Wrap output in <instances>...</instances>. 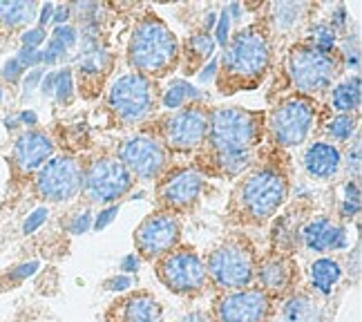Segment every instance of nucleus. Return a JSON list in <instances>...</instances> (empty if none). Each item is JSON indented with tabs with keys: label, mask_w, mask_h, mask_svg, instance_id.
Returning a JSON list of instances; mask_svg holds the SVG:
<instances>
[{
	"label": "nucleus",
	"mask_w": 362,
	"mask_h": 322,
	"mask_svg": "<svg viewBox=\"0 0 362 322\" xmlns=\"http://www.w3.org/2000/svg\"><path fill=\"white\" fill-rule=\"evenodd\" d=\"M273 59L271 38L262 25H248L230 36L219 59L217 86L221 94H235L238 90L255 88L267 76Z\"/></svg>",
	"instance_id": "f257e3e1"
},
{
	"label": "nucleus",
	"mask_w": 362,
	"mask_h": 322,
	"mask_svg": "<svg viewBox=\"0 0 362 322\" xmlns=\"http://www.w3.org/2000/svg\"><path fill=\"white\" fill-rule=\"evenodd\" d=\"M181 47L175 32L155 13L134 25L128 40V63L136 74L148 79L165 76L177 67Z\"/></svg>",
	"instance_id": "f03ea898"
},
{
	"label": "nucleus",
	"mask_w": 362,
	"mask_h": 322,
	"mask_svg": "<svg viewBox=\"0 0 362 322\" xmlns=\"http://www.w3.org/2000/svg\"><path fill=\"white\" fill-rule=\"evenodd\" d=\"M262 115L244 108H215L208 112V134L206 142L213 155H235L248 152L262 137Z\"/></svg>",
	"instance_id": "7ed1b4c3"
},
{
	"label": "nucleus",
	"mask_w": 362,
	"mask_h": 322,
	"mask_svg": "<svg viewBox=\"0 0 362 322\" xmlns=\"http://www.w3.org/2000/svg\"><path fill=\"white\" fill-rule=\"evenodd\" d=\"M286 200L288 181L277 168H257L242 181L235 195L240 215L250 224L269 222Z\"/></svg>",
	"instance_id": "20e7f679"
},
{
	"label": "nucleus",
	"mask_w": 362,
	"mask_h": 322,
	"mask_svg": "<svg viewBox=\"0 0 362 322\" xmlns=\"http://www.w3.org/2000/svg\"><path fill=\"white\" fill-rule=\"evenodd\" d=\"M255 267L253 246L242 237H233L208 255L206 275L221 291H240L253 284Z\"/></svg>",
	"instance_id": "39448f33"
},
{
	"label": "nucleus",
	"mask_w": 362,
	"mask_h": 322,
	"mask_svg": "<svg viewBox=\"0 0 362 322\" xmlns=\"http://www.w3.org/2000/svg\"><path fill=\"white\" fill-rule=\"evenodd\" d=\"M286 72L291 83L302 96H317L333 88L340 72V63L336 56H329L313 50L311 45H293L286 56Z\"/></svg>",
	"instance_id": "423d86ee"
},
{
	"label": "nucleus",
	"mask_w": 362,
	"mask_h": 322,
	"mask_svg": "<svg viewBox=\"0 0 362 322\" xmlns=\"http://www.w3.org/2000/svg\"><path fill=\"white\" fill-rule=\"evenodd\" d=\"M107 108L123 125L144 123L157 108L155 81L136 72L119 76L107 90Z\"/></svg>",
	"instance_id": "0eeeda50"
},
{
	"label": "nucleus",
	"mask_w": 362,
	"mask_h": 322,
	"mask_svg": "<svg viewBox=\"0 0 362 322\" xmlns=\"http://www.w3.org/2000/svg\"><path fill=\"white\" fill-rule=\"evenodd\" d=\"M317 119V105L313 99L293 94L280 101L269 115V130L273 142L282 148H296L306 142Z\"/></svg>",
	"instance_id": "6e6552de"
},
{
	"label": "nucleus",
	"mask_w": 362,
	"mask_h": 322,
	"mask_svg": "<svg viewBox=\"0 0 362 322\" xmlns=\"http://www.w3.org/2000/svg\"><path fill=\"white\" fill-rule=\"evenodd\" d=\"M134 186V177L117 157H96L83 168V188L90 204L110 206L123 200Z\"/></svg>",
	"instance_id": "1a4fd4ad"
},
{
	"label": "nucleus",
	"mask_w": 362,
	"mask_h": 322,
	"mask_svg": "<svg viewBox=\"0 0 362 322\" xmlns=\"http://www.w3.org/2000/svg\"><path fill=\"white\" fill-rule=\"evenodd\" d=\"M34 188L38 197L49 204L76 200L83 188V166L69 155H54L40 171H36Z\"/></svg>",
	"instance_id": "9d476101"
},
{
	"label": "nucleus",
	"mask_w": 362,
	"mask_h": 322,
	"mask_svg": "<svg viewBox=\"0 0 362 322\" xmlns=\"http://www.w3.org/2000/svg\"><path fill=\"white\" fill-rule=\"evenodd\" d=\"M157 275L165 289L179 296L202 293L208 287L206 262L192 248H173L157 264Z\"/></svg>",
	"instance_id": "9b49d317"
},
{
	"label": "nucleus",
	"mask_w": 362,
	"mask_h": 322,
	"mask_svg": "<svg viewBox=\"0 0 362 322\" xmlns=\"http://www.w3.org/2000/svg\"><path fill=\"white\" fill-rule=\"evenodd\" d=\"M117 159L128 168L132 177L141 181H155L168 166V150L157 137L132 134L121 142Z\"/></svg>",
	"instance_id": "f8f14e48"
},
{
	"label": "nucleus",
	"mask_w": 362,
	"mask_h": 322,
	"mask_svg": "<svg viewBox=\"0 0 362 322\" xmlns=\"http://www.w3.org/2000/svg\"><path fill=\"white\" fill-rule=\"evenodd\" d=\"M206 134L208 110L202 103H190L161 121V144L165 150L190 152L206 142Z\"/></svg>",
	"instance_id": "ddd939ff"
},
{
	"label": "nucleus",
	"mask_w": 362,
	"mask_h": 322,
	"mask_svg": "<svg viewBox=\"0 0 362 322\" xmlns=\"http://www.w3.org/2000/svg\"><path fill=\"white\" fill-rule=\"evenodd\" d=\"M181 226L173 211H159L148 215L134 231V244L139 258L161 260L179 244Z\"/></svg>",
	"instance_id": "4468645a"
},
{
	"label": "nucleus",
	"mask_w": 362,
	"mask_h": 322,
	"mask_svg": "<svg viewBox=\"0 0 362 322\" xmlns=\"http://www.w3.org/2000/svg\"><path fill=\"white\" fill-rule=\"evenodd\" d=\"M271 314V298L262 289H240L221 296L215 304L217 322H264Z\"/></svg>",
	"instance_id": "2eb2a0df"
},
{
	"label": "nucleus",
	"mask_w": 362,
	"mask_h": 322,
	"mask_svg": "<svg viewBox=\"0 0 362 322\" xmlns=\"http://www.w3.org/2000/svg\"><path fill=\"white\" fill-rule=\"evenodd\" d=\"M204 186L206 179L194 168H177V171L165 175L159 184V202L170 211L188 208L199 200Z\"/></svg>",
	"instance_id": "dca6fc26"
},
{
	"label": "nucleus",
	"mask_w": 362,
	"mask_h": 322,
	"mask_svg": "<svg viewBox=\"0 0 362 322\" xmlns=\"http://www.w3.org/2000/svg\"><path fill=\"white\" fill-rule=\"evenodd\" d=\"M300 242L311 253H329V251H346L349 248V233L342 224L333 222L329 215H317L306 222L298 233Z\"/></svg>",
	"instance_id": "f3484780"
},
{
	"label": "nucleus",
	"mask_w": 362,
	"mask_h": 322,
	"mask_svg": "<svg viewBox=\"0 0 362 322\" xmlns=\"http://www.w3.org/2000/svg\"><path fill=\"white\" fill-rule=\"evenodd\" d=\"M54 157V142L52 137L43 130H25L11 146V159L23 173H36L40 171L49 159Z\"/></svg>",
	"instance_id": "a211bd4d"
},
{
	"label": "nucleus",
	"mask_w": 362,
	"mask_h": 322,
	"mask_svg": "<svg viewBox=\"0 0 362 322\" xmlns=\"http://www.w3.org/2000/svg\"><path fill=\"white\" fill-rule=\"evenodd\" d=\"M255 277L262 287V291L267 296H280V293H286L296 282V267L293 260L275 253L267 260L259 262V267H255Z\"/></svg>",
	"instance_id": "6ab92c4d"
},
{
	"label": "nucleus",
	"mask_w": 362,
	"mask_h": 322,
	"mask_svg": "<svg viewBox=\"0 0 362 322\" xmlns=\"http://www.w3.org/2000/svg\"><path fill=\"white\" fill-rule=\"evenodd\" d=\"M163 306L152 293H134L112 304L107 314L110 322H161Z\"/></svg>",
	"instance_id": "aec40b11"
},
{
	"label": "nucleus",
	"mask_w": 362,
	"mask_h": 322,
	"mask_svg": "<svg viewBox=\"0 0 362 322\" xmlns=\"http://www.w3.org/2000/svg\"><path fill=\"white\" fill-rule=\"evenodd\" d=\"M302 168L311 179L329 181L333 179L342 168V152L331 142H313L304 150Z\"/></svg>",
	"instance_id": "412c9836"
},
{
	"label": "nucleus",
	"mask_w": 362,
	"mask_h": 322,
	"mask_svg": "<svg viewBox=\"0 0 362 322\" xmlns=\"http://www.w3.org/2000/svg\"><path fill=\"white\" fill-rule=\"evenodd\" d=\"M110 63H112V56H110V52L103 45L90 52H78L76 76L81 81V88H92V90L99 88L107 74Z\"/></svg>",
	"instance_id": "4be33fe9"
},
{
	"label": "nucleus",
	"mask_w": 362,
	"mask_h": 322,
	"mask_svg": "<svg viewBox=\"0 0 362 322\" xmlns=\"http://www.w3.org/2000/svg\"><path fill=\"white\" fill-rule=\"evenodd\" d=\"M342 275H344V269L336 258H317L309 267L311 289L315 291V296H322V298L331 296L333 289L340 284Z\"/></svg>",
	"instance_id": "5701e85b"
},
{
	"label": "nucleus",
	"mask_w": 362,
	"mask_h": 322,
	"mask_svg": "<svg viewBox=\"0 0 362 322\" xmlns=\"http://www.w3.org/2000/svg\"><path fill=\"white\" fill-rule=\"evenodd\" d=\"M282 322H325V306L311 293H296L282 306Z\"/></svg>",
	"instance_id": "b1692460"
},
{
	"label": "nucleus",
	"mask_w": 362,
	"mask_h": 322,
	"mask_svg": "<svg viewBox=\"0 0 362 322\" xmlns=\"http://www.w3.org/2000/svg\"><path fill=\"white\" fill-rule=\"evenodd\" d=\"M362 101V81L360 74L346 76L331 88V108L338 115H354L360 110Z\"/></svg>",
	"instance_id": "393cba45"
},
{
	"label": "nucleus",
	"mask_w": 362,
	"mask_h": 322,
	"mask_svg": "<svg viewBox=\"0 0 362 322\" xmlns=\"http://www.w3.org/2000/svg\"><path fill=\"white\" fill-rule=\"evenodd\" d=\"M38 16V3L34 0H0V25L7 30L25 27Z\"/></svg>",
	"instance_id": "a878e982"
},
{
	"label": "nucleus",
	"mask_w": 362,
	"mask_h": 322,
	"mask_svg": "<svg viewBox=\"0 0 362 322\" xmlns=\"http://www.w3.org/2000/svg\"><path fill=\"white\" fill-rule=\"evenodd\" d=\"M206 99L204 92L199 88H194L190 81L186 79H173L170 86L165 88L163 96H161V105L165 110H181L190 103H202Z\"/></svg>",
	"instance_id": "bb28decb"
},
{
	"label": "nucleus",
	"mask_w": 362,
	"mask_h": 322,
	"mask_svg": "<svg viewBox=\"0 0 362 322\" xmlns=\"http://www.w3.org/2000/svg\"><path fill=\"white\" fill-rule=\"evenodd\" d=\"M306 9L309 7L304 3H273L269 7V23L277 32H288L300 25Z\"/></svg>",
	"instance_id": "cd10ccee"
},
{
	"label": "nucleus",
	"mask_w": 362,
	"mask_h": 322,
	"mask_svg": "<svg viewBox=\"0 0 362 322\" xmlns=\"http://www.w3.org/2000/svg\"><path fill=\"white\" fill-rule=\"evenodd\" d=\"M215 50H217V43L208 32L202 30V32L190 34L186 40V56H192V63L188 67V72H194V69H197V63L204 65L206 61H211Z\"/></svg>",
	"instance_id": "c85d7f7f"
},
{
	"label": "nucleus",
	"mask_w": 362,
	"mask_h": 322,
	"mask_svg": "<svg viewBox=\"0 0 362 322\" xmlns=\"http://www.w3.org/2000/svg\"><path fill=\"white\" fill-rule=\"evenodd\" d=\"M306 45H311L313 50L322 52L333 56L338 47V34L331 30V25L320 21V23H311L309 25V32H306Z\"/></svg>",
	"instance_id": "c756f323"
},
{
	"label": "nucleus",
	"mask_w": 362,
	"mask_h": 322,
	"mask_svg": "<svg viewBox=\"0 0 362 322\" xmlns=\"http://www.w3.org/2000/svg\"><path fill=\"white\" fill-rule=\"evenodd\" d=\"M327 137L333 142L346 144L358 134V119L354 115H336L327 123Z\"/></svg>",
	"instance_id": "7c9ffc66"
},
{
	"label": "nucleus",
	"mask_w": 362,
	"mask_h": 322,
	"mask_svg": "<svg viewBox=\"0 0 362 322\" xmlns=\"http://www.w3.org/2000/svg\"><path fill=\"white\" fill-rule=\"evenodd\" d=\"M52 96L61 105L74 99V69L72 67L54 69V94Z\"/></svg>",
	"instance_id": "2f4dec72"
},
{
	"label": "nucleus",
	"mask_w": 362,
	"mask_h": 322,
	"mask_svg": "<svg viewBox=\"0 0 362 322\" xmlns=\"http://www.w3.org/2000/svg\"><path fill=\"white\" fill-rule=\"evenodd\" d=\"M340 59L344 63L346 69H354L358 72L360 69V40L358 34H346L342 45H340Z\"/></svg>",
	"instance_id": "473e14b6"
},
{
	"label": "nucleus",
	"mask_w": 362,
	"mask_h": 322,
	"mask_svg": "<svg viewBox=\"0 0 362 322\" xmlns=\"http://www.w3.org/2000/svg\"><path fill=\"white\" fill-rule=\"evenodd\" d=\"M92 219H94V213L90 211V208H81L78 213H74L72 217H69L65 229L69 235H86L88 231H92Z\"/></svg>",
	"instance_id": "72a5a7b5"
},
{
	"label": "nucleus",
	"mask_w": 362,
	"mask_h": 322,
	"mask_svg": "<svg viewBox=\"0 0 362 322\" xmlns=\"http://www.w3.org/2000/svg\"><path fill=\"white\" fill-rule=\"evenodd\" d=\"M38 271H40V262L38 260H27V262L16 264V267H11L5 277L9 280V282L18 284V282H25V280L34 277Z\"/></svg>",
	"instance_id": "f704fd0d"
},
{
	"label": "nucleus",
	"mask_w": 362,
	"mask_h": 322,
	"mask_svg": "<svg viewBox=\"0 0 362 322\" xmlns=\"http://www.w3.org/2000/svg\"><path fill=\"white\" fill-rule=\"evenodd\" d=\"M230 25H233V21H230L228 11L224 7L217 13V23H215V30H213L215 32L213 38H215L217 47H226L228 45V40H230Z\"/></svg>",
	"instance_id": "c9c22d12"
},
{
	"label": "nucleus",
	"mask_w": 362,
	"mask_h": 322,
	"mask_svg": "<svg viewBox=\"0 0 362 322\" xmlns=\"http://www.w3.org/2000/svg\"><path fill=\"white\" fill-rule=\"evenodd\" d=\"M47 219H49V208H47V206H38V208H34V211L25 217L23 226H21L23 235H34Z\"/></svg>",
	"instance_id": "e433bc0d"
},
{
	"label": "nucleus",
	"mask_w": 362,
	"mask_h": 322,
	"mask_svg": "<svg viewBox=\"0 0 362 322\" xmlns=\"http://www.w3.org/2000/svg\"><path fill=\"white\" fill-rule=\"evenodd\" d=\"M342 163L346 168V173H349L354 179L360 177V163H362V159H360V134H356V142L349 148H346L344 157H342Z\"/></svg>",
	"instance_id": "4c0bfd02"
},
{
	"label": "nucleus",
	"mask_w": 362,
	"mask_h": 322,
	"mask_svg": "<svg viewBox=\"0 0 362 322\" xmlns=\"http://www.w3.org/2000/svg\"><path fill=\"white\" fill-rule=\"evenodd\" d=\"M52 38H57L59 43H63L67 47V52L76 47L78 45V27H74L72 23H67V25H61V27H54V32H52Z\"/></svg>",
	"instance_id": "58836bf2"
},
{
	"label": "nucleus",
	"mask_w": 362,
	"mask_h": 322,
	"mask_svg": "<svg viewBox=\"0 0 362 322\" xmlns=\"http://www.w3.org/2000/svg\"><path fill=\"white\" fill-rule=\"evenodd\" d=\"M47 43V30L43 27H27L21 34V47H32V50H40V45Z\"/></svg>",
	"instance_id": "ea45409f"
},
{
	"label": "nucleus",
	"mask_w": 362,
	"mask_h": 322,
	"mask_svg": "<svg viewBox=\"0 0 362 322\" xmlns=\"http://www.w3.org/2000/svg\"><path fill=\"white\" fill-rule=\"evenodd\" d=\"M119 211H121V206H119V204H110V206L101 208V211L96 213L94 219H92V231H96V233L105 231V229L110 226V224H112V222L117 219Z\"/></svg>",
	"instance_id": "a19ab883"
},
{
	"label": "nucleus",
	"mask_w": 362,
	"mask_h": 322,
	"mask_svg": "<svg viewBox=\"0 0 362 322\" xmlns=\"http://www.w3.org/2000/svg\"><path fill=\"white\" fill-rule=\"evenodd\" d=\"M23 69H34V67H43V50H32V47H21L18 54L13 56Z\"/></svg>",
	"instance_id": "79ce46f5"
},
{
	"label": "nucleus",
	"mask_w": 362,
	"mask_h": 322,
	"mask_svg": "<svg viewBox=\"0 0 362 322\" xmlns=\"http://www.w3.org/2000/svg\"><path fill=\"white\" fill-rule=\"evenodd\" d=\"M47 69L45 67H34V69H27V74L23 76V99H27L30 94H34L43 81Z\"/></svg>",
	"instance_id": "37998d69"
},
{
	"label": "nucleus",
	"mask_w": 362,
	"mask_h": 322,
	"mask_svg": "<svg viewBox=\"0 0 362 322\" xmlns=\"http://www.w3.org/2000/svg\"><path fill=\"white\" fill-rule=\"evenodd\" d=\"M134 287V277L132 275H125V273H117V275H110L105 282H103V289L110 291V293H125Z\"/></svg>",
	"instance_id": "c03bdc74"
},
{
	"label": "nucleus",
	"mask_w": 362,
	"mask_h": 322,
	"mask_svg": "<svg viewBox=\"0 0 362 322\" xmlns=\"http://www.w3.org/2000/svg\"><path fill=\"white\" fill-rule=\"evenodd\" d=\"M329 25H331V30L336 32V34L346 32V27H349V11H346L344 5H336V7L331 9V21H329Z\"/></svg>",
	"instance_id": "a18cd8bd"
},
{
	"label": "nucleus",
	"mask_w": 362,
	"mask_h": 322,
	"mask_svg": "<svg viewBox=\"0 0 362 322\" xmlns=\"http://www.w3.org/2000/svg\"><path fill=\"white\" fill-rule=\"evenodd\" d=\"M0 76H3L7 83H18L23 76H25V69L21 67V63L13 59H7L5 63H3V67H0Z\"/></svg>",
	"instance_id": "49530a36"
},
{
	"label": "nucleus",
	"mask_w": 362,
	"mask_h": 322,
	"mask_svg": "<svg viewBox=\"0 0 362 322\" xmlns=\"http://www.w3.org/2000/svg\"><path fill=\"white\" fill-rule=\"evenodd\" d=\"M219 74V59L217 56H213L211 61H206L202 67H199V72H197V81L199 83H213Z\"/></svg>",
	"instance_id": "de8ad7c7"
},
{
	"label": "nucleus",
	"mask_w": 362,
	"mask_h": 322,
	"mask_svg": "<svg viewBox=\"0 0 362 322\" xmlns=\"http://www.w3.org/2000/svg\"><path fill=\"white\" fill-rule=\"evenodd\" d=\"M139 269H141V258H139L136 253H128L123 255L121 262H119V271L125 273V275H134Z\"/></svg>",
	"instance_id": "09e8293b"
},
{
	"label": "nucleus",
	"mask_w": 362,
	"mask_h": 322,
	"mask_svg": "<svg viewBox=\"0 0 362 322\" xmlns=\"http://www.w3.org/2000/svg\"><path fill=\"white\" fill-rule=\"evenodd\" d=\"M16 119L21 123V128H27V130H34L36 125H38V115H36V110L32 108H23L16 112Z\"/></svg>",
	"instance_id": "8fccbe9b"
},
{
	"label": "nucleus",
	"mask_w": 362,
	"mask_h": 322,
	"mask_svg": "<svg viewBox=\"0 0 362 322\" xmlns=\"http://www.w3.org/2000/svg\"><path fill=\"white\" fill-rule=\"evenodd\" d=\"M69 21H72V7H69V5H54L52 25L61 27V25H67Z\"/></svg>",
	"instance_id": "3c124183"
},
{
	"label": "nucleus",
	"mask_w": 362,
	"mask_h": 322,
	"mask_svg": "<svg viewBox=\"0 0 362 322\" xmlns=\"http://www.w3.org/2000/svg\"><path fill=\"white\" fill-rule=\"evenodd\" d=\"M342 195H344L342 200L360 204L362 192H360V184H358V179H349V181H344V186H342Z\"/></svg>",
	"instance_id": "603ef678"
},
{
	"label": "nucleus",
	"mask_w": 362,
	"mask_h": 322,
	"mask_svg": "<svg viewBox=\"0 0 362 322\" xmlns=\"http://www.w3.org/2000/svg\"><path fill=\"white\" fill-rule=\"evenodd\" d=\"M338 215H340L342 219H356V217L360 215V204L342 200V202L338 204Z\"/></svg>",
	"instance_id": "864d4df0"
},
{
	"label": "nucleus",
	"mask_w": 362,
	"mask_h": 322,
	"mask_svg": "<svg viewBox=\"0 0 362 322\" xmlns=\"http://www.w3.org/2000/svg\"><path fill=\"white\" fill-rule=\"evenodd\" d=\"M45 52L49 54V56H54V59H57V61H61V59H65V56L69 54L67 52V47L63 45V43H59V40L57 38H47V47H45Z\"/></svg>",
	"instance_id": "5fc2aeb1"
},
{
	"label": "nucleus",
	"mask_w": 362,
	"mask_h": 322,
	"mask_svg": "<svg viewBox=\"0 0 362 322\" xmlns=\"http://www.w3.org/2000/svg\"><path fill=\"white\" fill-rule=\"evenodd\" d=\"M52 16H54V3H43L38 7V16H36V21H38V27H45L52 23Z\"/></svg>",
	"instance_id": "6e6d98bb"
},
{
	"label": "nucleus",
	"mask_w": 362,
	"mask_h": 322,
	"mask_svg": "<svg viewBox=\"0 0 362 322\" xmlns=\"http://www.w3.org/2000/svg\"><path fill=\"white\" fill-rule=\"evenodd\" d=\"M181 322H215V318L208 314V311H202V309H194L190 314L184 316V320Z\"/></svg>",
	"instance_id": "4d7b16f0"
},
{
	"label": "nucleus",
	"mask_w": 362,
	"mask_h": 322,
	"mask_svg": "<svg viewBox=\"0 0 362 322\" xmlns=\"http://www.w3.org/2000/svg\"><path fill=\"white\" fill-rule=\"evenodd\" d=\"M38 90H40V94H43V96H52L54 94V69L45 72V76H43V81H40Z\"/></svg>",
	"instance_id": "13d9d810"
},
{
	"label": "nucleus",
	"mask_w": 362,
	"mask_h": 322,
	"mask_svg": "<svg viewBox=\"0 0 362 322\" xmlns=\"http://www.w3.org/2000/svg\"><path fill=\"white\" fill-rule=\"evenodd\" d=\"M226 11H228V16H230V21H233V23H240V21H242L244 9H242V5H240V3H230V5L226 7Z\"/></svg>",
	"instance_id": "bf43d9fd"
},
{
	"label": "nucleus",
	"mask_w": 362,
	"mask_h": 322,
	"mask_svg": "<svg viewBox=\"0 0 362 322\" xmlns=\"http://www.w3.org/2000/svg\"><path fill=\"white\" fill-rule=\"evenodd\" d=\"M3 125H5V130H9V132H16V130L21 128V123H18L16 115H5V117H3Z\"/></svg>",
	"instance_id": "052dcab7"
},
{
	"label": "nucleus",
	"mask_w": 362,
	"mask_h": 322,
	"mask_svg": "<svg viewBox=\"0 0 362 322\" xmlns=\"http://www.w3.org/2000/svg\"><path fill=\"white\" fill-rule=\"evenodd\" d=\"M215 23H217V13L215 11H208L206 18H204V32L211 34V30H215Z\"/></svg>",
	"instance_id": "680f3d73"
},
{
	"label": "nucleus",
	"mask_w": 362,
	"mask_h": 322,
	"mask_svg": "<svg viewBox=\"0 0 362 322\" xmlns=\"http://www.w3.org/2000/svg\"><path fill=\"white\" fill-rule=\"evenodd\" d=\"M144 195H146L144 190H139V192H134V195H132V197H130V200H141V197H144Z\"/></svg>",
	"instance_id": "e2e57ef3"
},
{
	"label": "nucleus",
	"mask_w": 362,
	"mask_h": 322,
	"mask_svg": "<svg viewBox=\"0 0 362 322\" xmlns=\"http://www.w3.org/2000/svg\"><path fill=\"white\" fill-rule=\"evenodd\" d=\"M3 99H5V92H3V88H0V103H3Z\"/></svg>",
	"instance_id": "0e129e2a"
}]
</instances>
